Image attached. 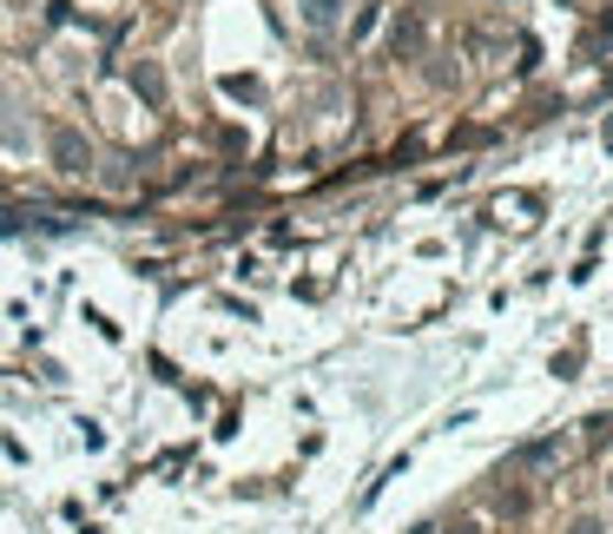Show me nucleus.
Instances as JSON below:
<instances>
[{"label": "nucleus", "instance_id": "obj_2", "mask_svg": "<svg viewBox=\"0 0 613 534\" xmlns=\"http://www.w3.org/2000/svg\"><path fill=\"white\" fill-rule=\"evenodd\" d=\"M297 20L310 33H337L343 26V0H297Z\"/></svg>", "mask_w": 613, "mask_h": 534}, {"label": "nucleus", "instance_id": "obj_5", "mask_svg": "<svg viewBox=\"0 0 613 534\" xmlns=\"http://www.w3.org/2000/svg\"><path fill=\"white\" fill-rule=\"evenodd\" d=\"M601 495H607V502H613V462H607V469H601Z\"/></svg>", "mask_w": 613, "mask_h": 534}, {"label": "nucleus", "instance_id": "obj_1", "mask_svg": "<svg viewBox=\"0 0 613 534\" xmlns=\"http://www.w3.org/2000/svg\"><path fill=\"white\" fill-rule=\"evenodd\" d=\"M53 165H59V172H92V145H86V132L53 126Z\"/></svg>", "mask_w": 613, "mask_h": 534}, {"label": "nucleus", "instance_id": "obj_3", "mask_svg": "<svg viewBox=\"0 0 613 534\" xmlns=\"http://www.w3.org/2000/svg\"><path fill=\"white\" fill-rule=\"evenodd\" d=\"M132 86H139V92H145V99H152V106H158V99H165V73H158V66H152V59H139V66H132Z\"/></svg>", "mask_w": 613, "mask_h": 534}, {"label": "nucleus", "instance_id": "obj_4", "mask_svg": "<svg viewBox=\"0 0 613 534\" xmlns=\"http://www.w3.org/2000/svg\"><path fill=\"white\" fill-rule=\"evenodd\" d=\"M613 522H607V509H581V515H568V528L561 534H607Z\"/></svg>", "mask_w": 613, "mask_h": 534}]
</instances>
